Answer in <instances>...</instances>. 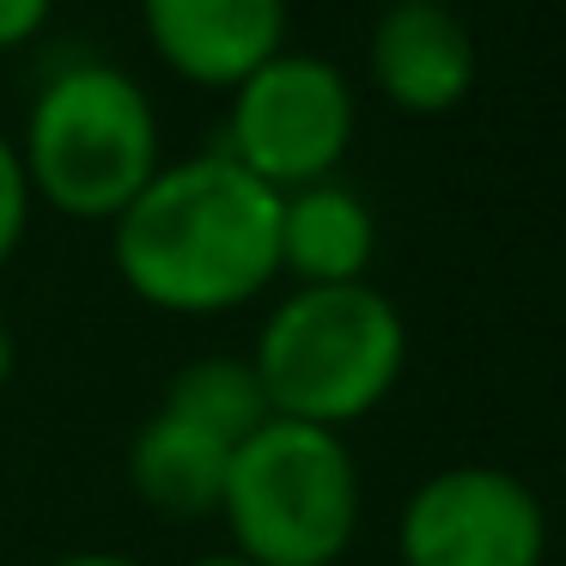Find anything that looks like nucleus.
Here are the masks:
<instances>
[{
	"mask_svg": "<svg viewBox=\"0 0 566 566\" xmlns=\"http://www.w3.org/2000/svg\"><path fill=\"white\" fill-rule=\"evenodd\" d=\"M111 256L147 305L232 311L281 274V189L220 147L165 159L111 220Z\"/></svg>",
	"mask_w": 566,
	"mask_h": 566,
	"instance_id": "obj_1",
	"label": "nucleus"
},
{
	"mask_svg": "<svg viewBox=\"0 0 566 566\" xmlns=\"http://www.w3.org/2000/svg\"><path fill=\"white\" fill-rule=\"evenodd\" d=\"M250 366L274 415L342 432L396 390L408 366V323L371 281L293 286L262 317Z\"/></svg>",
	"mask_w": 566,
	"mask_h": 566,
	"instance_id": "obj_2",
	"label": "nucleus"
},
{
	"mask_svg": "<svg viewBox=\"0 0 566 566\" xmlns=\"http://www.w3.org/2000/svg\"><path fill=\"white\" fill-rule=\"evenodd\" d=\"M31 189L80 220H116L135 189L165 165L153 92L116 62L55 67L25 111Z\"/></svg>",
	"mask_w": 566,
	"mask_h": 566,
	"instance_id": "obj_3",
	"label": "nucleus"
},
{
	"mask_svg": "<svg viewBox=\"0 0 566 566\" xmlns=\"http://www.w3.org/2000/svg\"><path fill=\"white\" fill-rule=\"evenodd\" d=\"M220 517L256 566H335L359 530V463L342 432L269 415L232 451Z\"/></svg>",
	"mask_w": 566,
	"mask_h": 566,
	"instance_id": "obj_4",
	"label": "nucleus"
},
{
	"mask_svg": "<svg viewBox=\"0 0 566 566\" xmlns=\"http://www.w3.org/2000/svg\"><path fill=\"white\" fill-rule=\"evenodd\" d=\"M354 86L329 55L281 50L232 86V116H226V147L250 177L269 189H305L335 177V165L354 147Z\"/></svg>",
	"mask_w": 566,
	"mask_h": 566,
	"instance_id": "obj_5",
	"label": "nucleus"
},
{
	"mask_svg": "<svg viewBox=\"0 0 566 566\" xmlns=\"http://www.w3.org/2000/svg\"><path fill=\"white\" fill-rule=\"evenodd\" d=\"M396 554L402 566H542L548 512L512 469L457 463L408 493Z\"/></svg>",
	"mask_w": 566,
	"mask_h": 566,
	"instance_id": "obj_6",
	"label": "nucleus"
},
{
	"mask_svg": "<svg viewBox=\"0 0 566 566\" xmlns=\"http://www.w3.org/2000/svg\"><path fill=\"white\" fill-rule=\"evenodd\" d=\"M366 67L378 92L408 116H444L475 86V38L444 0H384L366 43Z\"/></svg>",
	"mask_w": 566,
	"mask_h": 566,
	"instance_id": "obj_7",
	"label": "nucleus"
},
{
	"mask_svg": "<svg viewBox=\"0 0 566 566\" xmlns=\"http://www.w3.org/2000/svg\"><path fill=\"white\" fill-rule=\"evenodd\" d=\"M286 0H140V25L165 67L226 92L286 50Z\"/></svg>",
	"mask_w": 566,
	"mask_h": 566,
	"instance_id": "obj_8",
	"label": "nucleus"
},
{
	"mask_svg": "<svg viewBox=\"0 0 566 566\" xmlns=\"http://www.w3.org/2000/svg\"><path fill=\"white\" fill-rule=\"evenodd\" d=\"M371 250H378V220L359 189L323 177L281 196V269L298 274V286L366 281Z\"/></svg>",
	"mask_w": 566,
	"mask_h": 566,
	"instance_id": "obj_9",
	"label": "nucleus"
},
{
	"mask_svg": "<svg viewBox=\"0 0 566 566\" xmlns=\"http://www.w3.org/2000/svg\"><path fill=\"white\" fill-rule=\"evenodd\" d=\"M226 469H232V444L201 432L196 420L165 415V408H153L140 420L135 444H128V475H135L140 500L171 512V517H213L220 512Z\"/></svg>",
	"mask_w": 566,
	"mask_h": 566,
	"instance_id": "obj_10",
	"label": "nucleus"
},
{
	"mask_svg": "<svg viewBox=\"0 0 566 566\" xmlns=\"http://www.w3.org/2000/svg\"><path fill=\"white\" fill-rule=\"evenodd\" d=\"M159 408H165V415H177V420H196L201 432L226 439L232 451L274 415L269 396H262L256 366H250L244 354H196L189 366L171 371Z\"/></svg>",
	"mask_w": 566,
	"mask_h": 566,
	"instance_id": "obj_11",
	"label": "nucleus"
},
{
	"mask_svg": "<svg viewBox=\"0 0 566 566\" xmlns=\"http://www.w3.org/2000/svg\"><path fill=\"white\" fill-rule=\"evenodd\" d=\"M31 201H38V189H31L25 153H19V140L7 135V128H0V269H7V262H13V250L25 244Z\"/></svg>",
	"mask_w": 566,
	"mask_h": 566,
	"instance_id": "obj_12",
	"label": "nucleus"
},
{
	"mask_svg": "<svg viewBox=\"0 0 566 566\" xmlns=\"http://www.w3.org/2000/svg\"><path fill=\"white\" fill-rule=\"evenodd\" d=\"M55 0H0V50H19L50 25Z\"/></svg>",
	"mask_w": 566,
	"mask_h": 566,
	"instance_id": "obj_13",
	"label": "nucleus"
},
{
	"mask_svg": "<svg viewBox=\"0 0 566 566\" xmlns=\"http://www.w3.org/2000/svg\"><path fill=\"white\" fill-rule=\"evenodd\" d=\"M50 566H147V560L116 554V548H80V554H62V560H50Z\"/></svg>",
	"mask_w": 566,
	"mask_h": 566,
	"instance_id": "obj_14",
	"label": "nucleus"
},
{
	"mask_svg": "<svg viewBox=\"0 0 566 566\" xmlns=\"http://www.w3.org/2000/svg\"><path fill=\"white\" fill-rule=\"evenodd\" d=\"M13 359H19V342H13V323L0 317V384L13 378Z\"/></svg>",
	"mask_w": 566,
	"mask_h": 566,
	"instance_id": "obj_15",
	"label": "nucleus"
},
{
	"mask_svg": "<svg viewBox=\"0 0 566 566\" xmlns=\"http://www.w3.org/2000/svg\"><path fill=\"white\" fill-rule=\"evenodd\" d=\"M189 566H256V560L238 554V548H220V554H201V560H189Z\"/></svg>",
	"mask_w": 566,
	"mask_h": 566,
	"instance_id": "obj_16",
	"label": "nucleus"
},
{
	"mask_svg": "<svg viewBox=\"0 0 566 566\" xmlns=\"http://www.w3.org/2000/svg\"><path fill=\"white\" fill-rule=\"evenodd\" d=\"M444 7H451V0H444Z\"/></svg>",
	"mask_w": 566,
	"mask_h": 566,
	"instance_id": "obj_17",
	"label": "nucleus"
}]
</instances>
